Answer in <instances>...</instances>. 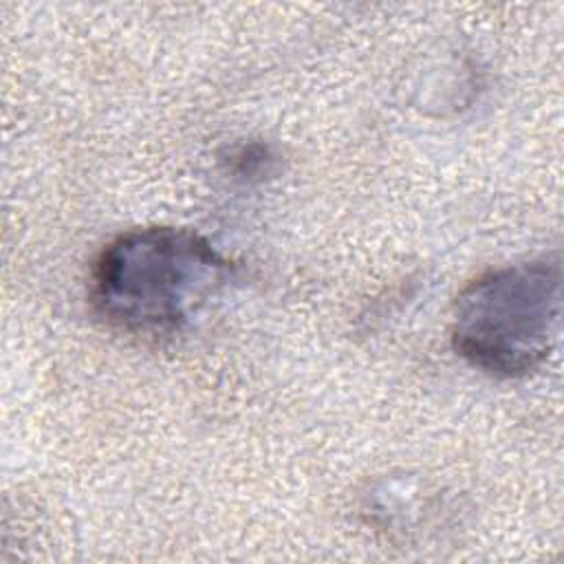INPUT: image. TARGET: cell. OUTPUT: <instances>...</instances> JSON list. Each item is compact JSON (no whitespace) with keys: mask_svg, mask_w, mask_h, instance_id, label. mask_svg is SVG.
I'll use <instances>...</instances> for the list:
<instances>
[{"mask_svg":"<svg viewBox=\"0 0 564 564\" xmlns=\"http://www.w3.org/2000/svg\"><path fill=\"white\" fill-rule=\"evenodd\" d=\"M562 315V264L538 258L491 269L456 297L454 350L474 368L516 379L538 370L555 339Z\"/></svg>","mask_w":564,"mask_h":564,"instance_id":"cell-2","label":"cell"},{"mask_svg":"<svg viewBox=\"0 0 564 564\" xmlns=\"http://www.w3.org/2000/svg\"><path fill=\"white\" fill-rule=\"evenodd\" d=\"M231 278L234 264L205 236L141 227L101 249L90 273V300L110 328L165 337L189 326Z\"/></svg>","mask_w":564,"mask_h":564,"instance_id":"cell-1","label":"cell"}]
</instances>
